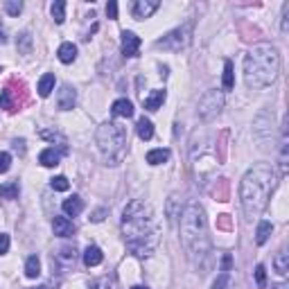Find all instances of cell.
Returning a JSON list of instances; mask_svg holds the SVG:
<instances>
[{
    "label": "cell",
    "instance_id": "obj_1",
    "mask_svg": "<svg viewBox=\"0 0 289 289\" xmlns=\"http://www.w3.org/2000/svg\"><path fill=\"white\" fill-rule=\"evenodd\" d=\"M122 233H124L126 239V248L133 255H152L158 244V228L149 203L135 199L124 208V212H122Z\"/></svg>",
    "mask_w": 289,
    "mask_h": 289
},
{
    "label": "cell",
    "instance_id": "obj_2",
    "mask_svg": "<svg viewBox=\"0 0 289 289\" xmlns=\"http://www.w3.org/2000/svg\"><path fill=\"white\" fill-rule=\"evenodd\" d=\"M275 188V172L273 167L260 165L251 167V170L244 174L242 185H239V199H242V210L246 215V219L257 217L269 203V197Z\"/></svg>",
    "mask_w": 289,
    "mask_h": 289
},
{
    "label": "cell",
    "instance_id": "obj_3",
    "mask_svg": "<svg viewBox=\"0 0 289 289\" xmlns=\"http://www.w3.org/2000/svg\"><path fill=\"white\" fill-rule=\"evenodd\" d=\"M280 72V54L271 43H257L244 57V81L248 88L260 90L275 81Z\"/></svg>",
    "mask_w": 289,
    "mask_h": 289
},
{
    "label": "cell",
    "instance_id": "obj_4",
    "mask_svg": "<svg viewBox=\"0 0 289 289\" xmlns=\"http://www.w3.org/2000/svg\"><path fill=\"white\" fill-rule=\"evenodd\" d=\"M181 239L188 248L192 260L201 262L210 253V237H208V221L206 212L197 201H190L181 210Z\"/></svg>",
    "mask_w": 289,
    "mask_h": 289
},
{
    "label": "cell",
    "instance_id": "obj_5",
    "mask_svg": "<svg viewBox=\"0 0 289 289\" xmlns=\"http://www.w3.org/2000/svg\"><path fill=\"white\" fill-rule=\"evenodd\" d=\"M95 138H97V147H99V152H102V156L106 158L111 165H117V163L124 158L126 129L120 124V122H104V124L97 129Z\"/></svg>",
    "mask_w": 289,
    "mask_h": 289
},
{
    "label": "cell",
    "instance_id": "obj_6",
    "mask_svg": "<svg viewBox=\"0 0 289 289\" xmlns=\"http://www.w3.org/2000/svg\"><path fill=\"white\" fill-rule=\"evenodd\" d=\"M190 36H192V23H185V25L167 32L163 39H158L156 48H163V50H167V52H181V50L190 43Z\"/></svg>",
    "mask_w": 289,
    "mask_h": 289
},
{
    "label": "cell",
    "instance_id": "obj_7",
    "mask_svg": "<svg viewBox=\"0 0 289 289\" xmlns=\"http://www.w3.org/2000/svg\"><path fill=\"white\" fill-rule=\"evenodd\" d=\"M224 108V93L221 90H208L201 99H199V115L203 122H210L217 117Z\"/></svg>",
    "mask_w": 289,
    "mask_h": 289
},
{
    "label": "cell",
    "instance_id": "obj_8",
    "mask_svg": "<svg viewBox=\"0 0 289 289\" xmlns=\"http://www.w3.org/2000/svg\"><path fill=\"white\" fill-rule=\"evenodd\" d=\"M138 50H140V36L124 30L122 32V54H124V57H135Z\"/></svg>",
    "mask_w": 289,
    "mask_h": 289
},
{
    "label": "cell",
    "instance_id": "obj_9",
    "mask_svg": "<svg viewBox=\"0 0 289 289\" xmlns=\"http://www.w3.org/2000/svg\"><path fill=\"white\" fill-rule=\"evenodd\" d=\"M158 7H161V3H158V0H138V3L133 5V18H138V21L149 18Z\"/></svg>",
    "mask_w": 289,
    "mask_h": 289
},
{
    "label": "cell",
    "instance_id": "obj_10",
    "mask_svg": "<svg viewBox=\"0 0 289 289\" xmlns=\"http://www.w3.org/2000/svg\"><path fill=\"white\" fill-rule=\"evenodd\" d=\"M77 102V90L72 88V86H61V90H59V97H57V104L61 111H70L72 106H75Z\"/></svg>",
    "mask_w": 289,
    "mask_h": 289
},
{
    "label": "cell",
    "instance_id": "obj_11",
    "mask_svg": "<svg viewBox=\"0 0 289 289\" xmlns=\"http://www.w3.org/2000/svg\"><path fill=\"white\" fill-rule=\"evenodd\" d=\"M52 230H54V235H59V237H70V235H75V224H72L68 217H54Z\"/></svg>",
    "mask_w": 289,
    "mask_h": 289
},
{
    "label": "cell",
    "instance_id": "obj_12",
    "mask_svg": "<svg viewBox=\"0 0 289 289\" xmlns=\"http://www.w3.org/2000/svg\"><path fill=\"white\" fill-rule=\"evenodd\" d=\"M165 97H167L165 90L156 88V90H152V95H149L142 104H144V108H147V111H158V108L163 106V102H165Z\"/></svg>",
    "mask_w": 289,
    "mask_h": 289
},
{
    "label": "cell",
    "instance_id": "obj_13",
    "mask_svg": "<svg viewBox=\"0 0 289 289\" xmlns=\"http://www.w3.org/2000/svg\"><path fill=\"white\" fill-rule=\"evenodd\" d=\"M59 161H61V152H57L54 147H48L39 154V163L43 167H54V165H59Z\"/></svg>",
    "mask_w": 289,
    "mask_h": 289
},
{
    "label": "cell",
    "instance_id": "obj_14",
    "mask_svg": "<svg viewBox=\"0 0 289 289\" xmlns=\"http://www.w3.org/2000/svg\"><path fill=\"white\" fill-rule=\"evenodd\" d=\"M111 113L115 117H131L133 115V104L129 99H115L111 106Z\"/></svg>",
    "mask_w": 289,
    "mask_h": 289
},
{
    "label": "cell",
    "instance_id": "obj_15",
    "mask_svg": "<svg viewBox=\"0 0 289 289\" xmlns=\"http://www.w3.org/2000/svg\"><path fill=\"white\" fill-rule=\"evenodd\" d=\"M57 57L61 63H72L77 59V45L75 43H61L59 45Z\"/></svg>",
    "mask_w": 289,
    "mask_h": 289
},
{
    "label": "cell",
    "instance_id": "obj_16",
    "mask_svg": "<svg viewBox=\"0 0 289 289\" xmlns=\"http://www.w3.org/2000/svg\"><path fill=\"white\" fill-rule=\"evenodd\" d=\"M81 210H84V201H81L77 194H72L70 199H66V201H63V212H66L68 217H77Z\"/></svg>",
    "mask_w": 289,
    "mask_h": 289
},
{
    "label": "cell",
    "instance_id": "obj_17",
    "mask_svg": "<svg viewBox=\"0 0 289 289\" xmlns=\"http://www.w3.org/2000/svg\"><path fill=\"white\" fill-rule=\"evenodd\" d=\"M102 260H104V253L99 251L97 246H88L84 251V264L86 266H97Z\"/></svg>",
    "mask_w": 289,
    "mask_h": 289
},
{
    "label": "cell",
    "instance_id": "obj_18",
    "mask_svg": "<svg viewBox=\"0 0 289 289\" xmlns=\"http://www.w3.org/2000/svg\"><path fill=\"white\" fill-rule=\"evenodd\" d=\"M36 90H39L41 97H48V95L52 93V90H54V75H52V72H45V75L41 77L39 88H36Z\"/></svg>",
    "mask_w": 289,
    "mask_h": 289
},
{
    "label": "cell",
    "instance_id": "obj_19",
    "mask_svg": "<svg viewBox=\"0 0 289 289\" xmlns=\"http://www.w3.org/2000/svg\"><path fill=\"white\" fill-rule=\"evenodd\" d=\"M170 161V149H152L147 154V163L149 165H163Z\"/></svg>",
    "mask_w": 289,
    "mask_h": 289
},
{
    "label": "cell",
    "instance_id": "obj_20",
    "mask_svg": "<svg viewBox=\"0 0 289 289\" xmlns=\"http://www.w3.org/2000/svg\"><path fill=\"white\" fill-rule=\"evenodd\" d=\"M221 86L224 90H230L235 86V72H233V61L226 59L224 61V75H221Z\"/></svg>",
    "mask_w": 289,
    "mask_h": 289
},
{
    "label": "cell",
    "instance_id": "obj_21",
    "mask_svg": "<svg viewBox=\"0 0 289 289\" xmlns=\"http://www.w3.org/2000/svg\"><path fill=\"white\" fill-rule=\"evenodd\" d=\"M18 194H21V185H18V181H9V183L0 185V197L3 199H18Z\"/></svg>",
    "mask_w": 289,
    "mask_h": 289
},
{
    "label": "cell",
    "instance_id": "obj_22",
    "mask_svg": "<svg viewBox=\"0 0 289 289\" xmlns=\"http://www.w3.org/2000/svg\"><path fill=\"white\" fill-rule=\"evenodd\" d=\"M271 230H273V226H271V221H260L257 224V230H255V242L260 244H266V239L271 237Z\"/></svg>",
    "mask_w": 289,
    "mask_h": 289
},
{
    "label": "cell",
    "instance_id": "obj_23",
    "mask_svg": "<svg viewBox=\"0 0 289 289\" xmlns=\"http://www.w3.org/2000/svg\"><path fill=\"white\" fill-rule=\"evenodd\" d=\"M135 129H138V135L142 140H152L154 138V124H152V120H147V117H140L138 124H135Z\"/></svg>",
    "mask_w": 289,
    "mask_h": 289
},
{
    "label": "cell",
    "instance_id": "obj_24",
    "mask_svg": "<svg viewBox=\"0 0 289 289\" xmlns=\"http://www.w3.org/2000/svg\"><path fill=\"white\" fill-rule=\"evenodd\" d=\"M41 273V260L36 255H30L25 262V275L27 278H36Z\"/></svg>",
    "mask_w": 289,
    "mask_h": 289
},
{
    "label": "cell",
    "instance_id": "obj_25",
    "mask_svg": "<svg viewBox=\"0 0 289 289\" xmlns=\"http://www.w3.org/2000/svg\"><path fill=\"white\" fill-rule=\"evenodd\" d=\"M50 12H52V18H54L57 25H61V23L66 21V3H63V0L52 3V9H50Z\"/></svg>",
    "mask_w": 289,
    "mask_h": 289
},
{
    "label": "cell",
    "instance_id": "obj_26",
    "mask_svg": "<svg viewBox=\"0 0 289 289\" xmlns=\"http://www.w3.org/2000/svg\"><path fill=\"white\" fill-rule=\"evenodd\" d=\"M273 269L278 271L280 275H284V273H287V271H289V255H287V253H284V251L275 255V260H273Z\"/></svg>",
    "mask_w": 289,
    "mask_h": 289
},
{
    "label": "cell",
    "instance_id": "obj_27",
    "mask_svg": "<svg viewBox=\"0 0 289 289\" xmlns=\"http://www.w3.org/2000/svg\"><path fill=\"white\" fill-rule=\"evenodd\" d=\"M50 185H52V190H57V192H66V190L70 188L66 176H54V179L50 181Z\"/></svg>",
    "mask_w": 289,
    "mask_h": 289
},
{
    "label": "cell",
    "instance_id": "obj_28",
    "mask_svg": "<svg viewBox=\"0 0 289 289\" xmlns=\"http://www.w3.org/2000/svg\"><path fill=\"white\" fill-rule=\"evenodd\" d=\"M41 138H45V140H59V144H61V147H66V138H63L61 133H57V131H50V129H43L41 131ZM68 149V147H66Z\"/></svg>",
    "mask_w": 289,
    "mask_h": 289
},
{
    "label": "cell",
    "instance_id": "obj_29",
    "mask_svg": "<svg viewBox=\"0 0 289 289\" xmlns=\"http://www.w3.org/2000/svg\"><path fill=\"white\" fill-rule=\"evenodd\" d=\"M5 9H7L9 16H18V14L23 12V3L21 0H7V3H5Z\"/></svg>",
    "mask_w": 289,
    "mask_h": 289
},
{
    "label": "cell",
    "instance_id": "obj_30",
    "mask_svg": "<svg viewBox=\"0 0 289 289\" xmlns=\"http://www.w3.org/2000/svg\"><path fill=\"white\" fill-rule=\"evenodd\" d=\"M228 282H230L228 271H221V273L217 275V280L212 282V289H228Z\"/></svg>",
    "mask_w": 289,
    "mask_h": 289
},
{
    "label": "cell",
    "instance_id": "obj_31",
    "mask_svg": "<svg viewBox=\"0 0 289 289\" xmlns=\"http://www.w3.org/2000/svg\"><path fill=\"white\" fill-rule=\"evenodd\" d=\"M255 282H257V287H260V289L266 287V269H264V264L255 266Z\"/></svg>",
    "mask_w": 289,
    "mask_h": 289
},
{
    "label": "cell",
    "instance_id": "obj_32",
    "mask_svg": "<svg viewBox=\"0 0 289 289\" xmlns=\"http://www.w3.org/2000/svg\"><path fill=\"white\" fill-rule=\"evenodd\" d=\"M9 167H12V154L3 152V154H0V174H5Z\"/></svg>",
    "mask_w": 289,
    "mask_h": 289
},
{
    "label": "cell",
    "instance_id": "obj_33",
    "mask_svg": "<svg viewBox=\"0 0 289 289\" xmlns=\"http://www.w3.org/2000/svg\"><path fill=\"white\" fill-rule=\"evenodd\" d=\"M75 246H63L61 248V260H66V262H75Z\"/></svg>",
    "mask_w": 289,
    "mask_h": 289
},
{
    "label": "cell",
    "instance_id": "obj_34",
    "mask_svg": "<svg viewBox=\"0 0 289 289\" xmlns=\"http://www.w3.org/2000/svg\"><path fill=\"white\" fill-rule=\"evenodd\" d=\"M106 16L111 18V21H115V18H117V3H113V0H111V3L106 5Z\"/></svg>",
    "mask_w": 289,
    "mask_h": 289
},
{
    "label": "cell",
    "instance_id": "obj_35",
    "mask_svg": "<svg viewBox=\"0 0 289 289\" xmlns=\"http://www.w3.org/2000/svg\"><path fill=\"white\" fill-rule=\"evenodd\" d=\"M7 251H9V235L0 233V255H5Z\"/></svg>",
    "mask_w": 289,
    "mask_h": 289
},
{
    "label": "cell",
    "instance_id": "obj_36",
    "mask_svg": "<svg viewBox=\"0 0 289 289\" xmlns=\"http://www.w3.org/2000/svg\"><path fill=\"white\" fill-rule=\"evenodd\" d=\"M90 289H111V284H108L106 278H99L95 282H90Z\"/></svg>",
    "mask_w": 289,
    "mask_h": 289
},
{
    "label": "cell",
    "instance_id": "obj_37",
    "mask_svg": "<svg viewBox=\"0 0 289 289\" xmlns=\"http://www.w3.org/2000/svg\"><path fill=\"white\" fill-rule=\"evenodd\" d=\"M106 208H97V210H95L93 212V215H90V221H102L104 219V217H106Z\"/></svg>",
    "mask_w": 289,
    "mask_h": 289
},
{
    "label": "cell",
    "instance_id": "obj_38",
    "mask_svg": "<svg viewBox=\"0 0 289 289\" xmlns=\"http://www.w3.org/2000/svg\"><path fill=\"white\" fill-rule=\"evenodd\" d=\"M30 41H32V36L27 34V32H23V34H21V43H23V50H25V52L30 50Z\"/></svg>",
    "mask_w": 289,
    "mask_h": 289
},
{
    "label": "cell",
    "instance_id": "obj_39",
    "mask_svg": "<svg viewBox=\"0 0 289 289\" xmlns=\"http://www.w3.org/2000/svg\"><path fill=\"white\" fill-rule=\"evenodd\" d=\"M287 18H289V5H284V12H282V34H287Z\"/></svg>",
    "mask_w": 289,
    "mask_h": 289
},
{
    "label": "cell",
    "instance_id": "obj_40",
    "mask_svg": "<svg viewBox=\"0 0 289 289\" xmlns=\"http://www.w3.org/2000/svg\"><path fill=\"white\" fill-rule=\"evenodd\" d=\"M230 264H233V260H230V255L226 253V255H224V262H221V271H228Z\"/></svg>",
    "mask_w": 289,
    "mask_h": 289
},
{
    "label": "cell",
    "instance_id": "obj_41",
    "mask_svg": "<svg viewBox=\"0 0 289 289\" xmlns=\"http://www.w3.org/2000/svg\"><path fill=\"white\" fill-rule=\"evenodd\" d=\"M271 289H289L287 282H278V284H271Z\"/></svg>",
    "mask_w": 289,
    "mask_h": 289
},
{
    "label": "cell",
    "instance_id": "obj_42",
    "mask_svg": "<svg viewBox=\"0 0 289 289\" xmlns=\"http://www.w3.org/2000/svg\"><path fill=\"white\" fill-rule=\"evenodd\" d=\"M0 43H7V36H5L3 30H0Z\"/></svg>",
    "mask_w": 289,
    "mask_h": 289
},
{
    "label": "cell",
    "instance_id": "obj_43",
    "mask_svg": "<svg viewBox=\"0 0 289 289\" xmlns=\"http://www.w3.org/2000/svg\"><path fill=\"white\" fill-rule=\"evenodd\" d=\"M131 289H147V287H140V284H135V287H131Z\"/></svg>",
    "mask_w": 289,
    "mask_h": 289
},
{
    "label": "cell",
    "instance_id": "obj_44",
    "mask_svg": "<svg viewBox=\"0 0 289 289\" xmlns=\"http://www.w3.org/2000/svg\"><path fill=\"white\" fill-rule=\"evenodd\" d=\"M27 289H43V287H27Z\"/></svg>",
    "mask_w": 289,
    "mask_h": 289
}]
</instances>
